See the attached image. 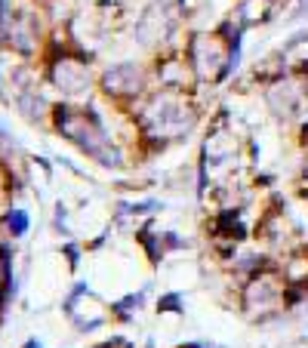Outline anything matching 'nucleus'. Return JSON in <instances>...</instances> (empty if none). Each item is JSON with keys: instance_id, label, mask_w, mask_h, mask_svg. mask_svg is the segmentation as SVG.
<instances>
[{"instance_id": "obj_1", "label": "nucleus", "mask_w": 308, "mask_h": 348, "mask_svg": "<svg viewBox=\"0 0 308 348\" xmlns=\"http://www.w3.org/2000/svg\"><path fill=\"white\" fill-rule=\"evenodd\" d=\"M139 123L145 133H151L157 139H179V136L191 133V126L197 123V111L185 99V92L161 89L142 105Z\"/></svg>"}, {"instance_id": "obj_2", "label": "nucleus", "mask_w": 308, "mask_h": 348, "mask_svg": "<svg viewBox=\"0 0 308 348\" xmlns=\"http://www.w3.org/2000/svg\"><path fill=\"white\" fill-rule=\"evenodd\" d=\"M185 59L200 84H222L241 62V46H231L219 31H200L188 40Z\"/></svg>"}, {"instance_id": "obj_3", "label": "nucleus", "mask_w": 308, "mask_h": 348, "mask_svg": "<svg viewBox=\"0 0 308 348\" xmlns=\"http://www.w3.org/2000/svg\"><path fill=\"white\" fill-rule=\"evenodd\" d=\"M173 31H176V9L167 0H154L136 22V43L145 50H157L169 40Z\"/></svg>"}, {"instance_id": "obj_4", "label": "nucleus", "mask_w": 308, "mask_h": 348, "mask_svg": "<svg viewBox=\"0 0 308 348\" xmlns=\"http://www.w3.org/2000/svg\"><path fill=\"white\" fill-rule=\"evenodd\" d=\"M102 89L111 99H139L148 89V68L142 62H117L105 68L102 74Z\"/></svg>"}, {"instance_id": "obj_5", "label": "nucleus", "mask_w": 308, "mask_h": 348, "mask_svg": "<svg viewBox=\"0 0 308 348\" xmlns=\"http://www.w3.org/2000/svg\"><path fill=\"white\" fill-rule=\"evenodd\" d=\"M302 99H305L302 84L287 77V74L265 87V105H268V111L275 114L278 120H293L296 114H299V108H302Z\"/></svg>"}, {"instance_id": "obj_6", "label": "nucleus", "mask_w": 308, "mask_h": 348, "mask_svg": "<svg viewBox=\"0 0 308 348\" xmlns=\"http://www.w3.org/2000/svg\"><path fill=\"white\" fill-rule=\"evenodd\" d=\"M53 84L59 87L68 96H77V92L89 89V68L84 59H71V56H62L59 62L53 65Z\"/></svg>"}, {"instance_id": "obj_7", "label": "nucleus", "mask_w": 308, "mask_h": 348, "mask_svg": "<svg viewBox=\"0 0 308 348\" xmlns=\"http://www.w3.org/2000/svg\"><path fill=\"white\" fill-rule=\"evenodd\" d=\"M280 296H283V290H280L275 274H253L247 290H244V302L247 305H275Z\"/></svg>"}, {"instance_id": "obj_8", "label": "nucleus", "mask_w": 308, "mask_h": 348, "mask_svg": "<svg viewBox=\"0 0 308 348\" xmlns=\"http://www.w3.org/2000/svg\"><path fill=\"white\" fill-rule=\"evenodd\" d=\"M157 311H176V315H182V311H185V305H182V296L179 293H167V296H161L157 299Z\"/></svg>"}, {"instance_id": "obj_9", "label": "nucleus", "mask_w": 308, "mask_h": 348, "mask_svg": "<svg viewBox=\"0 0 308 348\" xmlns=\"http://www.w3.org/2000/svg\"><path fill=\"white\" fill-rule=\"evenodd\" d=\"M9 225H13V228H9L13 234H22V231H25V225H28V216L22 213V210H16L13 216H9Z\"/></svg>"}, {"instance_id": "obj_10", "label": "nucleus", "mask_w": 308, "mask_h": 348, "mask_svg": "<svg viewBox=\"0 0 308 348\" xmlns=\"http://www.w3.org/2000/svg\"><path fill=\"white\" fill-rule=\"evenodd\" d=\"M9 274V265H6V256H0V293H3V281Z\"/></svg>"}, {"instance_id": "obj_11", "label": "nucleus", "mask_w": 308, "mask_h": 348, "mask_svg": "<svg viewBox=\"0 0 308 348\" xmlns=\"http://www.w3.org/2000/svg\"><path fill=\"white\" fill-rule=\"evenodd\" d=\"M99 348H130L123 339H114V342H105V345H99Z\"/></svg>"}, {"instance_id": "obj_12", "label": "nucleus", "mask_w": 308, "mask_h": 348, "mask_svg": "<svg viewBox=\"0 0 308 348\" xmlns=\"http://www.w3.org/2000/svg\"><path fill=\"white\" fill-rule=\"evenodd\" d=\"M179 348H200L197 342H188V345H179Z\"/></svg>"}]
</instances>
